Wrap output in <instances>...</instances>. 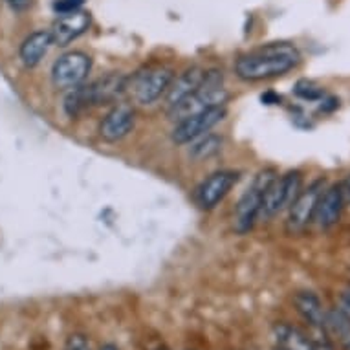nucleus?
<instances>
[{
  "mask_svg": "<svg viewBox=\"0 0 350 350\" xmlns=\"http://www.w3.org/2000/svg\"><path fill=\"white\" fill-rule=\"evenodd\" d=\"M83 4H85V0H55L53 12L57 15H68V13L79 12Z\"/></svg>",
  "mask_w": 350,
  "mask_h": 350,
  "instance_id": "nucleus-21",
  "label": "nucleus"
},
{
  "mask_svg": "<svg viewBox=\"0 0 350 350\" xmlns=\"http://www.w3.org/2000/svg\"><path fill=\"white\" fill-rule=\"evenodd\" d=\"M273 339L277 349L282 350H314L310 336L301 332L299 328L288 325V323H277L273 327Z\"/></svg>",
  "mask_w": 350,
  "mask_h": 350,
  "instance_id": "nucleus-17",
  "label": "nucleus"
},
{
  "mask_svg": "<svg viewBox=\"0 0 350 350\" xmlns=\"http://www.w3.org/2000/svg\"><path fill=\"white\" fill-rule=\"evenodd\" d=\"M275 350H282V349H275Z\"/></svg>",
  "mask_w": 350,
  "mask_h": 350,
  "instance_id": "nucleus-27",
  "label": "nucleus"
},
{
  "mask_svg": "<svg viewBox=\"0 0 350 350\" xmlns=\"http://www.w3.org/2000/svg\"><path fill=\"white\" fill-rule=\"evenodd\" d=\"M99 350H120V349H118L114 343H105L99 347Z\"/></svg>",
  "mask_w": 350,
  "mask_h": 350,
  "instance_id": "nucleus-26",
  "label": "nucleus"
},
{
  "mask_svg": "<svg viewBox=\"0 0 350 350\" xmlns=\"http://www.w3.org/2000/svg\"><path fill=\"white\" fill-rule=\"evenodd\" d=\"M228 98H230V94L224 88L222 72L207 70L206 79H204L200 88L169 109V120L178 123V121L185 120L189 116H195L198 112L213 109V107H224Z\"/></svg>",
  "mask_w": 350,
  "mask_h": 350,
  "instance_id": "nucleus-2",
  "label": "nucleus"
},
{
  "mask_svg": "<svg viewBox=\"0 0 350 350\" xmlns=\"http://www.w3.org/2000/svg\"><path fill=\"white\" fill-rule=\"evenodd\" d=\"M323 189H325L323 178L312 182L306 189H301L297 198L292 202V206L288 207L290 213H288L286 228L290 233H301L314 222V213H316L317 200H319Z\"/></svg>",
  "mask_w": 350,
  "mask_h": 350,
  "instance_id": "nucleus-8",
  "label": "nucleus"
},
{
  "mask_svg": "<svg viewBox=\"0 0 350 350\" xmlns=\"http://www.w3.org/2000/svg\"><path fill=\"white\" fill-rule=\"evenodd\" d=\"M301 63V53L290 42H271L255 52L241 55L235 63V74L247 83L273 79L292 72Z\"/></svg>",
  "mask_w": 350,
  "mask_h": 350,
  "instance_id": "nucleus-1",
  "label": "nucleus"
},
{
  "mask_svg": "<svg viewBox=\"0 0 350 350\" xmlns=\"http://www.w3.org/2000/svg\"><path fill=\"white\" fill-rule=\"evenodd\" d=\"M64 350H90V343L85 334H70L66 343H64Z\"/></svg>",
  "mask_w": 350,
  "mask_h": 350,
  "instance_id": "nucleus-22",
  "label": "nucleus"
},
{
  "mask_svg": "<svg viewBox=\"0 0 350 350\" xmlns=\"http://www.w3.org/2000/svg\"><path fill=\"white\" fill-rule=\"evenodd\" d=\"M239 182V172L235 171H215L202 182L195 191L196 206L209 211L224 200L233 185Z\"/></svg>",
  "mask_w": 350,
  "mask_h": 350,
  "instance_id": "nucleus-9",
  "label": "nucleus"
},
{
  "mask_svg": "<svg viewBox=\"0 0 350 350\" xmlns=\"http://www.w3.org/2000/svg\"><path fill=\"white\" fill-rule=\"evenodd\" d=\"M174 79V72L163 64H150L126 79V96L136 105L147 107L165 96Z\"/></svg>",
  "mask_w": 350,
  "mask_h": 350,
  "instance_id": "nucleus-3",
  "label": "nucleus"
},
{
  "mask_svg": "<svg viewBox=\"0 0 350 350\" xmlns=\"http://www.w3.org/2000/svg\"><path fill=\"white\" fill-rule=\"evenodd\" d=\"M341 301H343V306H345V312L349 310L350 312V288H347L343 293H341Z\"/></svg>",
  "mask_w": 350,
  "mask_h": 350,
  "instance_id": "nucleus-25",
  "label": "nucleus"
},
{
  "mask_svg": "<svg viewBox=\"0 0 350 350\" xmlns=\"http://www.w3.org/2000/svg\"><path fill=\"white\" fill-rule=\"evenodd\" d=\"M206 72L207 70L200 68V66H191L185 72H182L178 77H174L165 94L167 107L171 109L176 103H180L182 99L191 96L195 90H198L204 79H206Z\"/></svg>",
  "mask_w": 350,
  "mask_h": 350,
  "instance_id": "nucleus-14",
  "label": "nucleus"
},
{
  "mask_svg": "<svg viewBox=\"0 0 350 350\" xmlns=\"http://www.w3.org/2000/svg\"><path fill=\"white\" fill-rule=\"evenodd\" d=\"M226 114H228L226 107H213V109H207L204 112H198V114L178 121L172 131V142L178 145L193 144L195 139L209 133L213 126H217L224 120Z\"/></svg>",
  "mask_w": 350,
  "mask_h": 350,
  "instance_id": "nucleus-7",
  "label": "nucleus"
},
{
  "mask_svg": "<svg viewBox=\"0 0 350 350\" xmlns=\"http://www.w3.org/2000/svg\"><path fill=\"white\" fill-rule=\"evenodd\" d=\"M303 189V174L299 171H290L282 176H277L262 196L260 215L266 218H273L275 215L292 206V202Z\"/></svg>",
  "mask_w": 350,
  "mask_h": 350,
  "instance_id": "nucleus-5",
  "label": "nucleus"
},
{
  "mask_svg": "<svg viewBox=\"0 0 350 350\" xmlns=\"http://www.w3.org/2000/svg\"><path fill=\"white\" fill-rule=\"evenodd\" d=\"M90 13L83 12H74L68 13V15H59V18L55 21V24L50 29V35H52V42L55 46H68L70 42H74L85 35L90 28Z\"/></svg>",
  "mask_w": 350,
  "mask_h": 350,
  "instance_id": "nucleus-12",
  "label": "nucleus"
},
{
  "mask_svg": "<svg viewBox=\"0 0 350 350\" xmlns=\"http://www.w3.org/2000/svg\"><path fill=\"white\" fill-rule=\"evenodd\" d=\"M325 328L328 336L339 345L341 350H350V314L341 308H332L327 312Z\"/></svg>",
  "mask_w": 350,
  "mask_h": 350,
  "instance_id": "nucleus-18",
  "label": "nucleus"
},
{
  "mask_svg": "<svg viewBox=\"0 0 350 350\" xmlns=\"http://www.w3.org/2000/svg\"><path fill=\"white\" fill-rule=\"evenodd\" d=\"M90 70L92 57L85 52L63 53L52 66V83L59 90H72L85 83Z\"/></svg>",
  "mask_w": 350,
  "mask_h": 350,
  "instance_id": "nucleus-6",
  "label": "nucleus"
},
{
  "mask_svg": "<svg viewBox=\"0 0 350 350\" xmlns=\"http://www.w3.org/2000/svg\"><path fill=\"white\" fill-rule=\"evenodd\" d=\"M293 94L304 101H319L325 98V90L310 79H301L293 86Z\"/></svg>",
  "mask_w": 350,
  "mask_h": 350,
  "instance_id": "nucleus-20",
  "label": "nucleus"
},
{
  "mask_svg": "<svg viewBox=\"0 0 350 350\" xmlns=\"http://www.w3.org/2000/svg\"><path fill=\"white\" fill-rule=\"evenodd\" d=\"M222 138L220 136H215V134H204L202 138L195 139L191 144L189 154L191 158L195 160H207V158H213L215 154H218L222 150Z\"/></svg>",
  "mask_w": 350,
  "mask_h": 350,
  "instance_id": "nucleus-19",
  "label": "nucleus"
},
{
  "mask_svg": "<svg viewBox=\"0 0 350 350\" xmlns=\"http://www.w3.org/2000/svg\"><path fill=\"white\" fill-rule=\"evenodd\" d=\"M321 107H319V110H323V112H332V110H336L339 107V99L336 98H323L321 101Z\"/></svg>",
  "mask_w": 350,
  "mask_h": 350,
  "instance_id": "nucleus-24",
  "label": "nucleus"
},
{
  "mask_svg": "<svg viewBox=\"0 0 350 350\" xmlns=\"http://www.w3.org/2000/svg\"><path fill=\"white\" fill-rule=\"evenodd\" d=\"M345 198L341 193L339 185H330L325 187L317 200L316 213H314V222L317 224L319 230H330L332 226H336L341 218L343 213Z\"/></svg>",
  "mask_w": 350,
  "mask_h": 350,
  "instance_id": "nucleus-13",
  "label": "nucleus"
},
{
  "mask_svg": "<svg viewBox=\"0 0 350 350\" xmlns=\"http://www.w3.org/2000/svg\"><path fill=\"white\" fill-rule=\"evenodd\" d=\"M6 4L12 8L13 12L23 13V12H26V10H29V8H31L33 0H6Z\"/></svg>",
  "mask_w": 350,
  "mask_h": 350,
  "instance_id": "nucleus-23",
  "label": "nucleus"
},
{
  "mask_svg": "<svg viewBox=\"0 0 350 350\" xmlns=\"http://www.w3.org/2000/svg\"><path fill=\"white\" fill-rule=\"evenodd\" d=\"M134 123H136V112H134L133 105L118 103L109 110V114L101 121L99 136L109 144H116L133 133Z\"/></svg>",
  "mask_w": 350,
  "mask_h": 350,
  "instance_id": "nucleus-11",
  "label": "nucleus"
},
{
  "mask_svg": "<svg viewBox=\"0 0 350 350\" xmlns=\"http://www.w3.org/2000/svg\"><path fill=\"white\" fill-rule=\"evenodd\" d=\"M293 306L304 321L308 323L312 328H325V317L327 312L323 308L321 299L317 297L314 292L303 290L293 295Z\"/></svg>",
  "mask_w": 350,
  "mask_h": 350,
  "instance_id": "nucleus-15",
  "label": "nucleus"
},
{
  "mask_svg": "<svg viewBox=\"0 0 350 350\" xmlns=\"http://www.w3.org/2000/svg\"><path fill=\"white\" fill-rule=\"evenodd\" d=\"M52 44V35L46 29H39V31H33L29 37H26L21 44V61L24 63V66H28V68L37 66Z\"/></svg>",
  "mask_w": 350,
  "mask_h": 350,
  "instance_id": "nucleus-16",
  "label": "nucleus"
},
{
  "mask_svg": "<svg viewBox=\"0 0 350 350\" xmlns=\"http://www.w3.org/2000/svg\"><path fill=\"white\" fill-rule=\"evenodd\" d=\"M277 174L273 169H265L260 171L253 178L252 185L247 187L242 196L237 202L235 215H233V228L239 235H246L253 230V226L257 222V218L260 217V207H262V196L265 191L268 189V185L277 178Z\"/></svg>",
  "mask_w": 350,
  "mask_h": 350,
  "instance_id": "nucleus-4",
  "label": "nucleus"
},
{
  "mask_svg": "<svg viewBox=\"0 0 350 350\" xmlns=\"http://www.w3.org/2000/svg\"><path fill=\"white\" fill-rule=\"evenodd\" d=\"M126 75L123 74H107L105 77L92 81L85 85L83 83V94H85L88 109L92 107H103V105L114 103L126 92Z\"/></svg>",
  "mask_w": 350,
  "mask_h": 350,
  "instance_id": "nucleus-10",
  "label": "nucleus"
}]
</instances>
